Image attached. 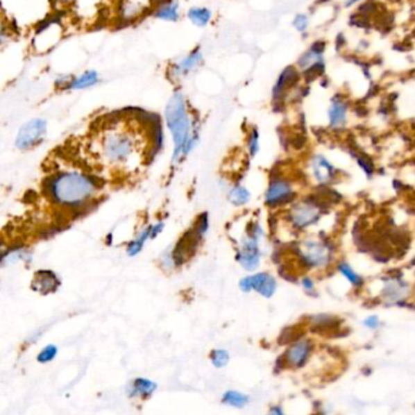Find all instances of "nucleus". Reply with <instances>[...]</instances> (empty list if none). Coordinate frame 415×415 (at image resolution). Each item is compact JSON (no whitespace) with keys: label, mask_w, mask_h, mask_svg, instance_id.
Here are the masks:
<instances>
[{"label":"nucleus","mask_w":415,"mask_h":415,"mask_svg":"<svg viewBox=\"0 0 415 415\" xmlns=\"http://www.w3.org/2000/svg\"><path fill=\"white\" fill-rule=\"evenodd\" d=\"M164 119L173 139L172 161L178 162L180 158L193 150L198 137V130L195 129V121L192 119L183 93L176 92L169 98L164 109Z\"/></svg>","instance_id":"1"},{"label":"nucleus","mask_w":415,"mask_h":415,"mask_svg":"<svg viewBox=\"0 0 415 415\" xmlns=\"http://www.w3.org/2000/svg\"><path fill=\"white\" fill-rule=\"evenodd\" d=\"M140 143V137L134 129L126 128L116 121L99 138L100 156L109 164L126 167L138 160Z\"/></svg>","instance_id":"2"},{"label":"nucleus","mask_w":415,"mask_h":415,"mask_svg":"<svg viewBox=\"0 0 415 415\" xmlns=\"http://www.w3.org/2000/svg\"><path fill=\"white\" fill-rule=\"evenodd\" d=\"M94 192V182L78 172H62L50 182V194L55 201L69 206L85 203Z\"/></svg>","instance_id":"3"},{"label":"nucleus","mask_w":415,"mask_h":415,"mask_svg":"<svg viewBox=\"0 0 415 415\" xmlns=\"http://www.w3.org/2000/svg\"><path fill=\"white\" fill-rule=\"evenodd\" d=\"M337 248L326 239H306L297 246L298 261L311 271L328 268L335 261Z\"/></svg>","instance_id":"4"},{"label":"nucleus","mask_w":415,"mask_h":415,"mask_svg":"<svg viewBox=\"0 0 415 415\" xmlns=\"http://www.w3.org/2000/svg\"><path fill=\"white\" fill-rule=\"evenodd\" d=\"M321 216L323 208L319 203L311 200H305L294 205L289 213V219L292 227L297 230H306L319 222Z\"/></svg>","instance_id":"5"},{"label":"nucleus","mask_w":415,"mask_h":415,"mask_svg":"<svg viewBox=\"0 0 415 415\" xmlns=\"http://www.w3.org/2000/svg\"><path fill=\"white\" fill-rule=\"evenodd\" d=\"M325 43L316 42L298 58L296 62L297 69L301 71L302 76H313L316 78L321 76L325 69Z\"/></svg>","instance_id":"6"},{"label":"nucleus","mask_w":415,"mask_h":415,"mask_svg":"<svg viewBox=\"0 0 415 415\" xmlns=\"http://www.w3.org/2000/svg\"><path fill=\"white\" fill-rule=\"evenodd\" d=\"M46 134V121L43 119H32L21 126L16 135V148L28 150L43 142Z\"/></svg>","instance_id":"7"},{"label":"nucleus","mask_w":415,"mask_h":415,"mask_svg":"<svg viewBox=\"0 0 415 415\" xmlns=\"http://www.w3.org/2000/svg\"><path fill=\"white\" fill-rule=\"evenodd\" d=\"M301 77V71L297 69L296 66H287L282 69L280 74L278 76L276 85L273 87V100L276 103H282V100L285 99L294 88L300 83Z\"/></svg>","instance_id":"8"},{"label":"nucleus","mask_w":415,"mask_h":415,"mask_svg":"<svg viewBox=\"0 0 415 415\" xmlns=\"http://www.w3.org/2000/svg\"><path fill=\"white\" fill-rule=\"evenodd\" d=\"M328 126L332 130H342L346 128L350 119V104L341 95H335L326 109Z\"/></svg>","instance_id":"9"},{"label":"nucleus","mask_w":415,"mask_h":415,"mask_svg":"<svg viewBox=\"0 0 415 415\" xmlns=\"http://www.w3.org/2000/svg\"><path fill=\"white\" fill-rule=\"evenodd\" d=\"M313 348L314 345L311 339L307 337L298 339L287 348V353L284 356L287 366L292 369H301L303 366H306L313 353Z\"/></svg>","instance_id":"10"},{"label":"nucleus","mask_w":415,"mask_h":415,"mask_svg":"<svg viewBox=\"0 0 415 415\" xmlns=\"http://www.w3.org/2000/svg\"><path fill=\"white\" fill-rule=\"evenodd\" d=\"M311 174L316 183L321 185H329L337 178V169L329 158L323 153H316L310 160Z\"/></svg>","instance_id":"11"},{"label":"nucleus","mask_w":415,"mask_h":415,"mask_svg":"<svg viewBox=\"0 0 415 415\" xmlns=\"http://www.w3.org/2000/svg\"><path fill=\"white\" fill-rule=\"evenodd\" d=\"M240 287L242 291H251L255 290L260 295L266 298L271 297L277 291V280L268 273H257L251 277L244 278L240 282Z\"/></svg>","instance_id":"12"},{"label":"nucleus","mask_w":415,"mask_h":415,"mask_svg":"<svg viewBox=\"0 0 415 415\" xmlns=\"http://www.w3.org/2000/svg\"><path fill=\"white\" fill-rule=\"evenodd\" d=\"M296 196V192L292 187L291 182L287 179H274L269 184V188L266 193V203L269 206H280L285 203H291Z\"/></svg>","instance_id":"13"},{"label":"nucleus","mask_w":415,"mask_h":415,"mask_svg":"<svg viewBox=\"0 0 415 415\" xmlns=\"http://www.w3.org/2000/svg\"><path fill=\"white\" fill-rule=\"evenodd\" d=\"M260 234H261V229L257 227L256 232H253L251 237H247L246 240L244 242L242 248L237 255L239 262L242 263V267L245 268L246 271H253L260 266L261 255H260L257 242V237Z\"/></svg>","instance_id":"14"},{"label":"nucleus","mask_w":415,"mask_h":415,"mask_svg":"<svg viewBox=\"0 0 415 415\" xmlns=\"http://www.w3.org/2000/svg\"><path fill=\"white\" fill-rule=\"evenodd\" d=\"M203 64V53H201V50L196 48L173 65V67L171 69V74L173 78H183V77H187L189 74L195 72Z\"/></svg>","instance_id":"15"},{"label":"nucleus","mask_w":415,"mask_h":415,"mask_svg":"<svg viewBox=\"0 0 415 415\" xmlns=\"http://www.w3.org/2000/svg\"><path fill=\"white\" fill-rule=\"evenodd\" d=\"M409 294V287L403 280L392 278L385 280V284L382 287V300L389 302L391 305H396L400 302L405 301Z\"/></svg>","instance_id":"16"},{"label":"nucleus","mask_w":415,"mask_h":415,"mask_svg":"<svg viewBox=\"0 0 415 415\" xmlns=\"http://www.w3.org/2000/svg\"><path fill=\"white\" fill-rule=\"evenodd\" d=\"M153 16L158 20L177 22L180 19L179 3L177 0H167L162 4L156 6Z\"/></svg>","instance_id":"17"},{"label":"nucleus","mask_w":415,"mask_h":415,"mask_svg":"<svg viewBox=\"0 0 415 415\" xmlns=\"http://www.w3.org/2000/svg\"><path fill=\"white\" fill-rule=\"evenodd\" d=\"M99 74L96 71H93V69L85 71L77 77H72L67 90H82L94 87L95 85L99 83Z\"/></svg>","instance_id":"18"},{"label":"nucleus","mask_w":415,"mask_h":415,"mask_svg":"<svg viewBox=\"0 0 415 415\" xmlns=\"http://www.w3.org/2000/svg\"><path fill=\"white\" fill-rule=\"evenodd\" d=\"M58 285H59V280L54 273L50 272V271H42V272L37 273L33 287L42 294H48V292L54 291Z\"/></svg>","instance_id":"19"},{"label":"nucleus","mask_w":415,"mask_h":415,"mask_svg":"<svg viewBox=\"0 0 415 415\" xmlns=\"http://www.w3.org/2000/svg\"><path fill=\"white\" fill-rule=\"evenodd\" d=\"M212 11L205 6H193L188 10V19L193 25L205 27L212 20Z\"/></svg>","instance_id":"20"},{"label":"nucleus","mask_w":415,"mask_h":415,"mask_svg":"<svg viewBox=\"0 0 415 415\" xmlns=\"http://www.w3.org/2000/svg\"><path fill=\"white\" fill-rule=\"evenodd\" d=\"M337 272L355 287H361L364 284L363 278L346 262L337 263Z\"/></svg>","instance_id":"21"},{"label":"nucleus","mask_w":415,"mask_h":415,"mask_svg":"<svg viewBox=\"0 0 415 415\" xmlns=\"http://www.w3.org/2000/svg\"><path fill=\"white\" fill-rule=\"evenodd\" d=\"M156 390V385L153 381L146 380V379H137L134 381L132 386V396H140V397H149Z\"/></svg>","instance_id":"22"},{"label":"nucleus","mask_w":415,"mask_h":415,"mask_svg":"<svg viewBox=\"0 0 415 415\" xmlns=\"http://www.w3.org/2000/svg\"><path fill=\"white\" fill-rule=\"evenodd\" d=\"M248 402V397L242 395L237 391H228L226 395L223 396V403L232 405V407H244Z\"/></svg>","instance_id":"23"},{"label":"nucleus","mask_w":415,"mask_h":415,"mask_svg":"<svg viewBox=\"0 0 415 415\" xmlns=\"http://www.w3.org/2000/svg\"><path fill=\"white\" fill-rule=\"evenodd\" d=\"M292 26H294V28L298 32V33H301V35H305L310 30V26H311V17L305 14V12H300V14H297L294 17V20H292Z\"/></svg>","instance_id":"24"},{"label":"nucleus","mask_w":415,"mask_h":415,"mask_svg":"<svg viewBox=\"0 0 415 415\" xmlns=\"http://www.w3.org/2000/svg\"><path fill=\"white\" fill-rule=\"evenodd\" d=\"M151 229H153V227H149L148 229H145V230L140 234V237H139L138 239H135L133 242H130V245L128 246V253L130 256H134V255L140 253L144 242H146V239H148L149 237H151Z\"/></svg>","instance_id":"25"},{"label":"nucleus","mask_w":415,"mask_h":415,"mask_svg":"<svg viewBox=\"0 0 415 415\" xmlns=\"http://www.w3.org/2000/svg\"><path fill=\"white\" fill-rule=\"evenodd\" d=\"M229 198L234 205L239 206V205L246 203L250 200V193L244 187H237V188L232 189L229 194Z\"/></svg>","instance_id":"26"},{"label":"nucleus","mask_w":415,"mask_h":415,"mask_svg":"<svg viewBox=\"0 0 415 415\" xmlns=\"http://www.w3.org/2000/svg\"><path fill=\"white\" fill-rule=\"evenodd\" d=\"M247 149L253 158L260 151V133L256 128L251 129L247 135Z\"/></svg>","instance_id":"27"},{"label":"nucleus","mask_w":415,"mask_h":415,"mask_svg":"<svg viewBox=\"0 0 415 415\" xmlns=\"http://www.w3.org/2000/svg\"><path fill=\"white\" fill-rule=\"evenodd\" d=\"M211 361H212L213 366L222 368V366H227L229 355L224 350H216L211 353Z\"/></svg>","instance_id":"28"},{"label":"nucleus","mask_w":415,"mask_h":415,"mask_svg":"<svg viewBox=\"0 0 415 415\" xmlns=\"http://www.w3.org/2000/svg\"><path fill=\"white\" fill-rule=\"evenodd\" d=\"M56 353H58V348L54 345L45 346L44 350L38 355V362H40V363H46V362L53 361L55 356H56Z\"/></svg>","instance_id":"29"},{"label":"nucleus","mask_w":415,"mask_h":415,"mask_svg":"<svg viewBox=\"0 0 415 415\" xmlns=\"http://www.w3.org/2000/svg\"><path fill=\"white\" fill-rule=\"evenodd\" d=\"M363 325L366 326V329H369V330H376L380 326V319L378 316H366V319L363 321Z\"/></svg>","instance_id":"30"},{"label":"nucleus","mask_w":415,"mask_h":415,"mask_svg":"<svg viewBox=\"0 0 415 415\" xmlns=\"http://www.w3.org/2000/svg\"><path fill=\"white\" fill-rule=\"evenodd\" d=\"M302 287H303L306 291L312 292L314 291L316 284L312 280V278L305 277L302 279Z\"/></svg>","instance_id":"31"},{"label":"nucleus","mask_w":415,"mask_h":415,"mask_svg":"<svg viewBox=\"0 0 415 415\" xmlns=\"http://www.w3.org/2000/svg\"><path fill=\"white\" fill-rule=\"evenodd\" d=\"M162 228H163L162 223H160V224H158V226H155V227H153V229H151V237H156V235H158V232H161V230H162Z\"/></svg>","instance_id":"32"},{"label":"nucleus","mask_w":415,"mask_h":415,"mask_svg":"<svg viewBox=\"0 0 415 415\" xmlns=\"http://www.w3.org/2000/svg\"><path fill=\"white\" fill-rule=\"evenodd\" d=\"M362 0H347L346 3H345V6L347 8H351V6H356L358 3H361Z\"/></svg>","instance_id":"33"},{"label":"nucleus","mask_w":415,"mask_h":415,"mask_svg":"<svg viewBox=\"0 0 415 415\" xmlns=\"http://www.w3.org/2000/svg\"><path fill=\"white\" fill-rule=\"evenodd\" d=\"M271 413H273V414H282V410L276 407V408L271 409Z\"/></svg>","instance_id":"34"}]
</instances>
